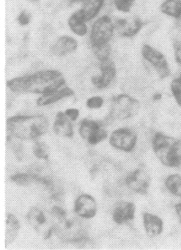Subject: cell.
I'll return each mask as SVG.
<instances>
[{
    "mask_svg": "<svg viewBox=\"0 0 181 250\" xmlns=\"http://www.w3.org/2000/svg\"><path fill=\"white\" fill-rule=\"evenodd\" d=\"M66 84L58 70H43L30 75L16 77L7 82V87L15 93L46 95L62 88Z\"/></svg>",
    "mask_w": 181,
    "mask_h": 250,
    "instance_id": "6da1fadb",
    "label": "cell"
},
{
    "mask_svg": "<svg viewBox=\"0 0 181 250\" xmlns=\"http://www.w3.org/2000/svg\"><path fill=\"white\" fill-rule=\"evenodd\" d=\"M52 221L55 235L65 242L78 243L87 237L85 225L75 215L69 213L60 206L52 208Z\"/></svg>",
    "mask_w": 181,
    "mask_h": 250,
    "instance_id": "7a4b0ae2",
    "label": "cell"
},
{
    "mask_svg": "<svg viewBox=\"0 0 181 250\" xmlns=\"http://www.w3.org/2000/svg\"><path fill=\"white\" fill-rule=\"evenodd\" d=\"M49 122L43 115H17L7 119V132L20 140H35L44 135Z\"/></svg>",
    "mask_w": 181,
    "mask_h": 250,
    "instance_id": "3957f363",
    "label": "cell"
},
{
    "mask_svg": "<svg viewBox=\"0 0 181 250\" xmlns=\"http://www.w3.org/2000/svg\"><path fill=\"white\" fill-rule=\"evenodd\" d=\"M152 148L159 162L166 167H181V140L156 132L152 138Z\"/></svg>",
    "mask_w": 181,
    "mask_h": 250,
    "instance_id": "277c9868",
    "label": "cell"
},
{
    "mask_svg": "<svg viewBox=\"0 0 181 250\" xmlns=\"http://www.w3.org/2000/svg\"><path fill=\"white\" fill-rule=\"evenodd\" d=\"M140 101L130 95H117L111 102L109 118L112 121H124L137 116L140 112Z\"/></svg>",
    "mask_w": 181,
    "mask_h": 250,
    "instance_id": "5b68a950",
    "label": "cell"
},
{
    "mask_svg": "<svg viewBox=\"0 0 181 250\" xmlns=\"http://www.w3.org/2000/svg\"><path fill=\"white\" fill-rule=\"evenodd\" d=\"M27 219L30 226L43 239L48 240L54 232L52 214L41 208L33 206L27 213Z\"/></svg>",
    "mask_w": 181,
    "mask_h": 250,
    "instance_id": "8992f818",
    "label": "cell"
},
{
    "mask_svg": "<svg viewBox=\"0 0 181 250\" xmlns=\"http://www.w3.org/2000/svg\"><path fill=\"white\" fill-rule=\"evenodd\" d=\"M115 26L109 16L103 15L97 19L92 26L90 42L92 49L109 44L113 37Z\"/></svg>",
    "mask_w": 181,
    "mask_h": 250,
    "instance_id": "52a82bcc",
    "label": "cell"
},
{
    "mask_svg": "<svg viewBox=\"0 0 181 250\" xmlns=\"http://www.w3.org/2000/svg\"><path fill=\"white\" fill-rule=\"evenodd\" d=\"M142 58L153 67L159 78L163 80L170 76L171 68L165 55L151 45L144 44L141 49Z\"/></svg>",
    "mask_w": 181,
    "mask_h": 250,
    "instance_id": "ba28073f",
    "label": "cell"
},
{
    "mask_svg": "<svg viewBox=\"0 0 181 250\" xmlns=\"http://www.w3.org/2000/svg\"><path fill=\"white\" fill-rule=\"evenodd\" d=\"M80 137L90 146H96L108 137L106 128L99 121L85 118L80 123L79 128Z\"/></svg>",
    "mask_w": 181,
    "mask_h": 250,
    "instance_id": "9c48e42d",
    "label": "cell"
},
{
    "mask_svg": "<svg viewBox=\"0 0 181 250\" xmlns=\"http://www.w3.org/2000/svg\"><path fill=\"white\" fill-rule=\"evenodd\" d=\"M138 142V136L131 128H120L112 131L109 144L114 148L125 153L134 151Z\"/></svg>",
    "mask_w": 181,
    "mask_h": 250,
    "instance_id": "30bf717a",
    "label": "cell"
},
{
    "mask_svg": "<svg viewBox=\"0 0 181 250\" xmlns=\"http://www.w3.org/2000/svg\"><path fill=\"white\" fill-rule=\"evenodd\" d=\"M126 187L137 194L144 195L148 192L151 184V177L144 169L139 168L128 174L125 178Z\"/></svg>",
    "mask_w": 181,
    "mask_h": 250,
    "instance_id": "8fae6325",
    "label": "cell"
},
{
    "mask_svg": "<svg viewBox=\"0 0 181 250\" xmlns=\"http://www.w3.org/2000/svg\"><path fill=\"white\" fill-rule=\"evenodd\" d=\"M74 210L79 217L84 219H93L97 214V202L90 194H80L74 202Z\"/></svg>",
    "mask_w": 181,
    "mask_h": 250,
    "instance_id": "7c38bea8",
    "label": "cell"
},
{
    "mask_svg": "<svg viewBox=\"0 0 181 250\" xmlns=\"http://www.w3.org/2000/svg\"><path fill=\"white\" fill-rule=\"evenodd\" d=\"M101 74L93 76L91 83L96 88L103 90L110 85L116 77L117 70L115 62L112 60H108L101 62Z\"/></svg>",
    "mask_w": 181,
    "mask_h": 250,
    "instance_id": "4fadbf2b",
    "label": "cell"
},
{
    "mask_svg": "<svg viewBox=\"0 0 181 250\" xmlns=\"http://www.w3.org/2000/svg\"><path fill=\"white\" fill-rule=\"evenodd\" d=\"M144 22L138 17L119 19L115 22L118 34L125 39L135 37L144 27Z\"/></svg>",
    "mask_w": 181,
    "mask_h": 250,
    "instance_id": "5bb4252c",
    "label": "cell"
},
{
    "mask_svg": "<svg viewBox=\"0 0 181 250\" xmlns=\"http://www.w3.org/2000/svg\"><path fill=\"white\" fill-rule=\"evenodd\" d=\"M136 206L131 201H121L117 203L112 211V219L117 225H122L134 220Z\"/></svg>",
    "mask_w": 181,
    "mask_h": 250,
    "instance_id": "9a60e30c",
    "label": "cell"
},
{
    "mask_svg": "<svg viewBox=\"0 0 181 250\" xmlns=\"http://www.w3.org/2000/svg\"><path fill=\"white\" fill-rule=\"evenodd\" d=\"M143 227L146 235L150 238H156L163 232V219L154 213L144 212L142 214Z\"/></svg>",
    "mask_w": 181,
    "mask_h": 250,
    "instance_id": "2e32d148",
    "label": "cell"
},
{
    "mask_svg": "<svg viewBox=\"0 0 181 250\" xmlns=\"http://www.w3.org/2000/svg\"><path fill=\"white\" fill-rule=\"evenodd\" d=\"M78 42L69 36H62L52 46L51 52L55 56L64 57L75 52L78 49Z\"/></svg>",
    "mask_w": 181,
    "mask_h": 250,
    "instance_id": "e0dca14e",
    "label": "cell"
},
{
    "mask_svg": "<svg viewBox=\"0 0 181 250\" xmlns=\"http://www.w3.org/2000/svg\"><path fill=\"white\" fill-rule=\"evenodd\" d=\"M53 131L57 135L64 138H72L74 131L71 121L65 112H59L56 114L53 124Z\"/></svg>",
    "mask_w": 181,
    "mask_h": 250,
    "instance_id": "ac0fdd59",
    "label": "cell"
},
{
    "mask_svg": "<svg viewBox=\"0 0 181 250\" xmlns=\"http://www.w3.org/2000/svg\"><path fill=\"white\" fill-rule=\"evenodd\" d=\"M74 90L69 87H63L56 91L52 92L49 94L43 95L39 98L36 104L39 106H46L57 103L62 99L71 97L74 96Z\"/></svg>",
    "mask_w": 181,
    "mask_h": 250,
    "instance_id": "d6986e66",
    "label": "cell"
},
{
    "mask_svg": "<svg viewBox=\"0 0 181 250\" xmlns=\"http://www.w3.org/2000/svg\"><path fill=\"white\" fill-rule=\"evenodd\" d=\"M87 22L82 11L80 9L69 17L68 25L71 32L76 36L84 37L88 33V27L86 24Z\"/></svg>",
    "mask_w": 181,
    "mask_h": 250,
    "instance_id": "ffe728a7",
    "label": "cell"
},
{
    "mask_svg": "<svg viewBox=\"0 0 181 250\" xmlns=\"http://www.w3.org/2000/svg\"><path fill=\"white\" fill-rule=\"evenodd\" d=\"M6 229H5V246L11 245L18 236L21 224L14 213H6Z\"/></svg>",
    "mask_w": 181,
    "mask_h": 250,
    "instance_id": "44dd1931",
    "label": "cell"
},
{
    "mask_svg": "<svg viewBox=\"0 0 181 250\" xmlns=\"http://www.w3.org/2000/svg\"><path fill=\"white\" fill-rule=\"evenodd\" d=\"M162 14L174 19L181 20V0H164L160 5Z\"/></svg>",
    "mask_w": 181,
    "mask_h": 250,
    "instance_id": "7402d4cb",
    "label": "cell"
},
{
    "mask_svg": "<svg viewBox=\"0 0 181 250\" xmlns=\"http://www.w3.org/2000/svg\"><path fill=\"white\" fill-rule=\"evenodd\" d=\"M104 2L105 0H85L83 2V7L81 10L87 22L99 15L104 5Z\"/></svg>",
    "mask_w": 181,
    "mask_h": 250,
    "instance_id": "603a6c76",
    "label": "cell"
},
{
    "mask_svg": "<svg viewBox=\"0 0 181 250\" xmlns=\"http://www.w3.org/2000/svg\"><path fill=\"white\" fill-rule=\"evenodd\" d=\"M165 187L172 195L181 198V175L171 174L166 177L164 181Z\"/></svg>",
    "mask_w": 181,
    "mask_h": 250,
    "instance_id": "cb8c5ba5",
    "label": "cell"
},
{
    "mask_svg": "<svg viewBox=\"0 0 181 250\" xmlns=\"http://www.w3.org/2000/svg\"><path fill=\"white\" fill-rule=\"evenodd\" d=\"M34 156L40 160H47L50 156V147L44 142L37 141L33 147Z\"/></svg>",
    "mask_w": 181,
    "mask_h": 250,
    "instance_id": "d4e9b609",
    "label": "cell"
},
{
    "mask_svg": "<svg viewBox=\"0 0 181 250\" xmlns=\"http://www.w3.org/2000/svg\"><path fill=\"white\" fill-rule=\"evenodd\" d=\"M11 181L20 187H28L34 183V179L31 173L28 172H20L11 177Z\"/></svg>",
    "mask_w": 181,
    "mask_h": 250,
    "instance_id": "484cf974",
    "label": "cell"
},
{
    "mask_svg": "<svg viewBox=\"0 0 181 250\" xmlns=\"http://www.w3.org/2000/svg\"><path fill=\"white\" fill-rule=\"evenodd\" d=\"M170 90L177 104L181 108V78H174L170 83Z\"/></svg>",
    "mask_w": 181,
    "mask_h": 250,
    "instance_id": "4316f807",
    "label": "cell"
},
{
    "mask_svg": "<svg viewBox=\"0 0 181 250\" xmlns=\"http://www.w3.org/2000/svg\"><path fill=\"white\" fill-rule=\"evenodd\" d=\"M93 52L94 53L96 58L100 61L101 62L109 60L110 57L111 48L109 44L104 45V46H99V47L93 48Z\"/></svg>",
    "mask_w": 181,
    "mask_h": 250,
    "instance_id": "83f0119b",
    "label": "cell"
},
{
    "mask_svg": "<svg viewBox=\"0 0 181 250\" xmlns=\"http://www.w3.org/2000/svg\"><path fill=\"white\" fill-rule=\"evenodd\" d=\"M135 2L136 0H114L113 3L118 11L128 14L131 11Z\"/></svg>",
    "mask_w": 181,
    "mask_h": 250,
    "instance_id": "f1b7e54d",
    "label": "cell"
},
{
    "mask_svg": "<svg viewBox=\"0 0 181 250\" xmlns=\"http://www.w3.org/2000/svg\"><path fill=\"white\" fill-rule=\"evenodd\" d=\"M14 137L8 134V137H7V143L14 152L16 157L18 159V160L21 161L23 157L22 146L18 142L14 141Z\"/></svg>",
    "mask_w": 181,
    "mask_h": 250,
    "instance_id": "f546056e",
    "label": "cell"
},
{
    "mask_svg": "<svg viewBox=\"0 0 181 250\" xmlns=\"http://www.w3.org/2000/svg\"><path fill=\"white\" fill-rule=\"evenodd\" d=\"M104 100L101 96H94L89 98L86 102V106L90 109H99L103 106Z\"/></svg>",
    "mask_w": 181,
    "mask_h": 250,
    "instance_id": "4dcf8cb0",
    "label": "cell"
},
{
    "mask_svg": "<svg viewBox=\"0 0 181 250\" xmlns=\"http://www.w3.org/2000/svg\"><path fill=\"white\" fill-rule=\"evenodd\" d=\"M174 59L178 66L181 67V40H175L173 43Z\"/></svg>",
    "mask_w": 181,
    "mask_h": 250,
    "instance_id": "1f68e13d",
    "label": "cell"
},
{
    "mask_svg": "<svg viewBox=\"0 0 181 250\" xmlns=\"http://www.w3.org/2000/svg\"><path fill=\"white\" fill-rule=\"evenodd\" d=\"M31 14L27 11H24L20 13V15L17 17V20L20 26L25 27V26L29 25L31 22Z\"/></svg>",
    "mask_w": 181,
    "mask_h": 250,
    "instance_id": "d6a6232c",
    "label": "cell"
},
{
    "mask_svg": "<svg viewBox=\"0 0 181 250\" xmlns=\"http://www.w3.org/2000/svg\"><path fill=\"white\" fill-rule=\"evenodd\" d=\"M65 115L71 121H76L80 117V112L77 108H68L65 111Z\"/></svg>",
    "mask_w": 181,
    "mask_h": 250,
    "instance_id": "836d02e7",
    "label": "cell"
},
{
    "mask_svg": "<svg viewBox=\"0 0 181 250\" xmlns=\"http://www.w3.org/2000/svg\"><path fill=\"white\" fill-rule=\"evenodd\" d=\"M175 213L178 216L180 223H181V203H177L175 206Z\"/></svg>",
    "mask_w": 181,
    "mask_h": 250,
    "instance_id": "e575fe53",
    "label": "cell"
},
{
    "mask_svg": "<svg viewBox=\"0 0 181 250\" xmlns=\"http://www.w3.org/2000/svg\"><path fill=\"white\" fill-rule=\"evenodd\" d=\"M161 94H160V93H156V94H155L154 96H153V100H160V99H161Z\"/></svg>",
    "mask_w": 181,
    "mask_h": 250,
    "instance_id": "d590c367",
    "label": "cell"
},
{
    "mask_svg": "<svg viewBox=\"0 0 181 250\" xmlns=\"http://www.w3.org/2000/svg\"><path fill=\"white\" fill-rule=\"evenodd\" d=\"M71 3H79V2H84L85 0H69Z\"/></svg>",
    "mask_w": 181,
    "mask_h": 250,
    "instance_id": "8d00e7d4",
    "label": "cell"
},
{
    "mask_svg": "<svg viewBox=\"0 0 181 250\" xmlns=\"http://www.w3.org/2000/svg\"><path fill=\"white\" fill-rule=\"evenodd\" d=\"M179 77H181V74H180Z\"/></svg>",
    "mask_w": 181,
    "mask_h": 250,
    "instance_id": "74e56055",
    "label": "cell"
},
{
    "mask_svg": "<svg viewBox=\"0 0 181 250\" xmlns=\"http://www.w3.org/2000/svg\"><path fill=\"white\" fill-rule=\"evenodd\" d=\"M33 1H39V0H33Z\"/></svg>",
    "mask_w": 181,
    "mask_h": 250,
    "instance_id": "f35d334b",
    "label": "cell"
},
{
    "mask_svg": "<svg viewBox=\"0 0 181 250\" xmlns=\"http://www.w3.org/2000/svg\"></svg>",
    "mask_w": 181,
    "mask_h": 250,
    "instance_id": "ab89813d",
    "label": "cell"
}]
</instances>
